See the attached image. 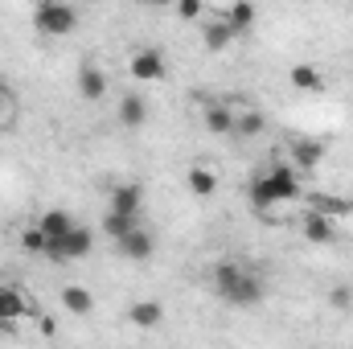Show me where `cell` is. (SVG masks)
<instances>
[{
    "instance_id": "4316f807",
    "label": "cell",
    "mask_w": 353,
    "mask_h": 349,
    "mask_svg": "<svg viewBox=\"0 0 353 349\" xmlns=\"http://www.w3.org/2000/svg\"><path fill=\"white\" fill-rule=\"evenodd\" d=\"M8 115H12V99H8V87L0 83V132L8 128Z\"/></svg>"
},
{
    "instance_id": "d6986e66",
    "label": "cell",
    "mask_w": 353,
    "mask_h": 349,
    "mask_svg": "<svg viewBox=\"0 0 353 349\" xmlns=\"http://www.w3.org/2000/svg\"><path fill=\"white\" fill-rule=\"evenodd\" d=\"M58 300H62V308H66L70 317H90V312H94V296H90L83 283H66Z\"/></svg>"
},
{
    "instance_id": "2e32d148",
    "label": "cell",
    "mask_w": 353,
    "mask_h": 349,
    "mask_svg": "<svg viewBox=\"0 0 353 349\" xmlns=\"http://www.w3.org/2000/svg\"><path fill=\"white\" fill-rule=\"evenodd\" d=\"M123 317H128L132 329H157L165 321V304L161 300H136V304H128Z\"/></svg>"
},
{
    "instance_id": "8992f818",
    "label": "cell",
    "mask_w": 353,
    "mask_h": 349,
    "mask_svg": "<svg viewBox=\"0 0 353 349\" xmlns=\"http://www.w3.org/2000/svg\"><path fill=\"white\" fill-rule=\"evenodd\" d=\"M128 74L148 87V83H161V79L169 74V62H165V54H161L157 46H140V50H132V58H128Z\"/></svg>"
},
{
    "instance_id": "9a60e30c",
    "label": "cell",
    "mask_w": 353,
    "mask_h": 349,
    "mask_svg": "<svg viewBox=\"0 0 353 349\" xmlns=\"http://www.w3.org/2000/svg\"><path fill=\"white\" fill-rule=\"evenodd\" d=\"M115 119H119L128 132L144 128V123H148V99H144L140 90H128V94L119 99V111H115Z\"/></svg>"
},
{
    "instance_id": "3957f363",
    "label": "cell",
    "mask_w": 353,
    "mask_h": 349,
    "mask_svg": "<svg viewBox=\"0 0 353 349\" xmlns=\"http://www.w3.org/2000/svg\"><path fill=\"white\" fill-rule=\"evenodd\" d=\"M94 255V230L74 222L62 239H46V259L50 263H79Z\"/></svg>"
},
{
    "instance_id": "f546056e",
    "label": "cell",
    "mask_w": 353,
    "mask_h": 349,
    "mask_svg": "<svg viewBox=\"0 0 353 349\" xmlns=\"http://www.w3.org/2000/svg\"><path fill=\"white\" fill-rule=\"evenodd\" d=\"M0 279H4V271H0Z\"/></svg>"
},
{
    "instance_id": "ac0fdd59",
    "label": "cell",
    "mask_w": 353,
    "mask_h": 349,
    "mask_svg": "<svg viewBox=\"0 0 353 349\" xmlns=\"http://www.w3.org/2000/svg\"><path fill=\"white\" fill-rule=\"evenodd\" d=\"M288 83L300 90V94H321V90H325V74H321L316 66H308V62H296V66L288 70Z\"/></svg>"
},
{
    "instance_id": "44dd1931",
    "label": "cell",
    "mask_w": 353,
    "mask_h": 349,
    "mask_svg": "<svg viewBox=\"0 0 353 349\" xmlns=\"http://www.w3.org/2000/svg\"><path fill=\"white\" fill-rule=\"evenodd\" d=\"M37 226H41L46 239H62V235L74 226V214H70V210H46V214L37 218Z\"/></svg>"
},
{
    "instance_id": "277c9868",
    "label": "cell",
    "mask_w": 353,
    "mask_h": 349,
    "mask_svg": "<svg viewBox=\"0 0 353 349\" xmlns=\"http://www.w3.org/2000/svg\"><path fill=\"white\" fill-rule=\"evenodd\" d=\"M25 317H37L29 292H25L21 283H4V279H0V333H12Z\"/></svg>"
},
{
    "instance_id": "d4e9b609",
    "label": "cell",
    "mask_w": 353,
    "mask_h": 349,
    "mask_svg": "<svg viewBox=\"0 0 353 349\" xmlns=\"http://www.w3.org/2000/svg\"><path fill=\"white\" fill-rule=\"evenodd\" d=\"M176 21H201L205 17V0H173Z\"/></svg>"
},
{
    "instance_id": "7a4b0ae2",
    "label": "cell",
    "mask_w": 353,
    "mask_h": 349,
    "mask_svg": "<svg viewBox=\"0 0 353 349\" xmlns=\"http://www.w3.org/2000/svg\"><path fill=\"white\" fill-rule=\"evenodd\" d=\"M33 29L41 37H70L79 29V8L70 0H37L33 4Z\"/></svg>"
},
{
    "instance_id": "8fae6325",
    "label": "cell",
    "mask_w": 353,
    "mask_h": 349,
    "mask_svg": "<svg viewBox=\"0 0 353 349\" xmlns=\"http://www.w3.org/2000/svg\"><path fill=\"white\" fill-rule=\"evenodd\" d=\"M201 128L210 136H230L234 132V103H222V99H210L201 107Z\"/></svg>"
},
{
    "instance_id": "52a82bcc",
    "label": "cell",
    "mask_w": 353,
    "mask_h": 349,
    "mask_svg": "<svg viewBox=\"0 0 353 349\" xmlns=\"http://www.w3.org/2000/svg\"><path fill=\"white\" fill-rule=\"evenodd\" d=\"M115 251H119L128 263H144V259H152V255H157V239H152V230H148L144 222H136L128 235H119V239H115Z\"/></svg>"
},
{
    "instance_id": "83f0119b",
    "label": "cell",
    "mask_w": 353,
    "mask_h": 349,
    "mask_svg": "<svg viewBox=\"0 0 353 349\" xmlns=\"http://www.w3.org/2000/svg\"><path fill=\"white\" fill-rule=\"evenodd\" d=\"M37 333H41V337H54V333H58V325H54V321H46V317H41V321H37Z\"/></svg>"
},
{
    "instance_id": "ba28073f",
    "label": "cell",
    "mask_w": 353,
    "mask_h": 349,
    "mask_svg": "<svg viewBox=\"0 0 353 349\" xmlns=\"http://www.w3.org/2000/svg\"><path fill=\"white\" fill-rule=\"evenodd\" d=\"M107 210H111V214H123V218H132V222H140V214H144V185H136V181L111 185Z\"/></svg>"
},
{
    "instance_id": "7c38bea8",
    "label": "cell",
    "mask_w": 353,
    "mask_h": 349,
    "mask_svg": "<svg viewBox=\"0 0 353 349\" xmlns=\"http://www.w3.org/2000/svg\"><path fill=\"white\" fill-rule=\"evenodd\" d=\"M300 235L308 243H316V247H329V243H337V222L325 218V214H316V210H304L300 214Z\"/></svg>"
},
{
    "instance_id": "ffe728a7",
    "label": "cell",
    "mask_w": 353,
    "mask_h": 349,
    "mask_svg": "<svg viewBox=\"0 0 353 349\" xmlns=\"http://www.w3.org/2000/svg\"><path fill=\"white\" fill-rule=\"evenodd\" d=\"M185 185H189V193H193V197H214L222 181H218V173H214L210 165H193V169L185 173Z\"/></svg>"
},
{
    "instance_id": "7402d4cb",
    "label": "cell",
    "mask_w": 353,
    "mask_h": 349,
    "mask_svg": "<svg viewBox=\"0 0 353 349\" xmlns=\"http://www.w3.org/2000/svg\"><path fill=\"white\" fill-rule=\"evenodd\" d=\"M255 17H259V12H255V4H251V0H234V4H230V12H226V21L234 25V33H239V37L255 29Z\"/></svg>"
},
{
    "instance_id": "9c48e42d",
    "label": "cell",
    "mask_w": 353,
    "mask_h": 349,
    "mask_svg": "<svg viewBox=\"0 0 353 349\" xmlns=\"http://www.w3.org/2000/svg\"><path fill=\"white\" fill-rule=\"evenodd\" d=\"M234 41H239V33H234V25L226 17H210V21L201 17V46L210 54H226Z\"/></svg>"
},
{
    "instance_id": "4fadbf2b",
    "label": "cell",
    "mask_w": 353,
    "mask_h": 349,
    "mask_svg": "<svg viewBox=\"0 0 353 349\" xmlns=\"http://www.w3.org/2000/svg\"><path fill=\"white\" fill-rule=\"evenodd\" d=\"M288 148H292V165H296V169H316V165L325 161V152H329V144L316 140V136H296Z\"/></svg>"
},
{
    "instance_id": "603a6c76",
    "label": "cell",
    "mask_w": 353,
    "mask_h": 349,
    "mask_svg": "<svg viewBox=\"0 0 353 349\" xmlns=\"http://www.w3.org/2000/svg\"><path fill=\"white\" fill-rule=\"evenodd\" d=\"M132 226H136V222H132V218H123V214H111V210H107V214H103V235H107V239H111V243H115V239H119V235H128V230H132Z\"/></svg>"
},
{
    "instance_id": "484cf974",
    "label": "cell",
    "mask_w": 353,
    "mask_h": 349,
    "mask_svg": "<svg viewBox=\"0 0 353 349\" xmlns=\"http://www.w3.org/2000/svg\"><path fill=\"white\" fill-rule=\"evenodd\" d=\"M329 308H337V312H350V308H353V288H350V283H337V288L329 292Z\"/></svg>"
},
{
    "instance_id": "cb8c5ba5",
    "label": "cell",
    "mask_w": 353,
    "mask_h": 349,
    "mask_svg": "<svg viewBox=\"0 0 353 349\" xmlns=\"http://www.w3.org/2000/svg\"><path fill=\"white\" fill-rule=\"evenodd\" d=\"M21 251H25V255H46V235H41L37 222H33L29 230H21Z\"/></svg>"
},
{
    "instance_id": "6da1fadb",
    "label": "cell",
    "mask_w": 353,
    "mask_h": 349,
    "mask_svg": "<svg viewBox=\"0 0 353 349\" xmlns=\"http://www.w3.org/2000/svg\"><path fill=\"white\" fill-rule=\"evenodd\" d=\"M205 279H210L214 296L222 304H230V308H255L267 296V279L255 267H247L243 259H218Z\"/></svg>"
},
{
    "instance_id": "e0dca14e",
    "label": "cell",
    "mask_w": 353,
    "mask_h": 349,
    "mask_svg": "<svg viewBox=\"0 0 353 349\" xmlns=\"http://www.w3.org/2000/svg\"><path fill=\"white\" fill-rule=\"evenodd\" d=\"M304 210H316V214H325V218H350L353 214V201L350 197H337V193H308V206Z\"/></svg>"
},
{
    "instance_id": "5bb4252c",
    "label": "cell",
    "mask_w": 353,
    "mask_h": 349,
    "mask_svg": "<svg viewBox=\"0 0 353 349\" xmlns=\"http://www.w3.org/2000/svg\"><path fill=\"white\" fill-rule=\"evenodd\" d=\"M263 132H267V115L259 107H247V103L234 107V132H230L234 140H259Z\"/></svg>"
},
{
    "instance_id": "5b68a950",
    "label": "cell",
    "mask_w": 353,
    "mask_h": 349,
    "mask_svg": "<svg viewBox=\"0 0 353 349\" xmlns=\"http://www.w3.org/2000/svg\"><path fill=\"white\" fill-rule=\"evenodd\" d=\"M263 181L267 189L275 193V201L283 206V201H300L304 197V185H300V169L296 165H288V161H271L263 169Z\"/></svg>"
},
{
    "instance_id": "f1b7e54d",
    "label": "cell",
    "mask_w": 353,
    "mask_h": 349,
    "mask_svg": "<svg viewBox=\"0 0 353 349\" xmlns=\"http://www.w3.org/2000/svg\"><path fill=\"white\" fill-rule=\"evenodd\" d=\"M140 4H148V8H173V0H140Z\"/></svg>"
},
{
    "instance_id": "30bf717a",
    "label": "cell",
    "mask_w": 353,
    "mask_h": 349,
    "mask_svg": "<svg viewBox=\"0 0 353 349\" xmlns=\"http://www.w3.org/2000/svg\"><path fill=\"white\" fill-rule=\"evenodd\" d=\"M74 87H79V94H83L87 103H99V99L107 94V87H111V79H107V70H103L99 62H83L79 74H74Z\"/></svg>"
}]
</instances>
